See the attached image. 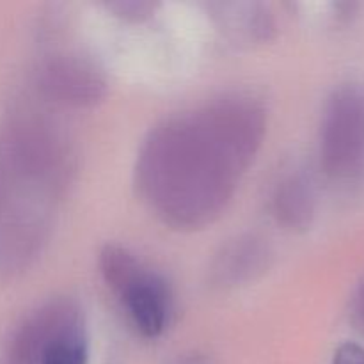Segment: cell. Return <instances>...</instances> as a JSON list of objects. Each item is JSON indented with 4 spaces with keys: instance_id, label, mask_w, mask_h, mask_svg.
Listing matches in <instances>:
<instances>
[{
    "instance_id": "1",
    "label": "cell",
    "mask_w": 364,
    "mask_h": 364,
    "mask_svg": "<svg viewBox=\"0 0 364 364\" xmlns=\"http://www.w3.org/2000/svg\"><path fill=\"white\" fill-rule=\"evenodd\" d=\"M265 132V109L242 92L166 117L146 135L135 162L142 203L178 231L215 223L258 155Z\"/></svg>"
},
{
    "instance_id": "2",
    "label": "cell",
    "mask_w": 364,
    "mask_h": 364,
    "mask_svg": "<svg viewBox=\"0 0 364 364\" xmlns=\"http://www.w3.org/2000/svg\"><path fill=\"white\" fill-rule=\"evenodd\" d=\"M0 148L20 176L55 201L73 180V146L43 100L13 103L0 128Z\"/></svg>"
},
{
    "instance_id": "3",
    "label": "cell",
    "mask_w": 364,
    "mask_h": 364,
    "mask_svg": "<svg viewBox=\"0 0 364 364\" xmlns=\"http://www.w3.org/2000/svg\"><path fill=\"white\" fill-rule=\"evenodd\" d=\"M53 203L14 171L0 148V276L27 269L41 255Z\"/></svg>"
},
{
    "instance_id": "4",
    "label": "cell",
    "mask_w": 364,
    "mask_h": 364,
    "mask_svg": "<svg viewBox=\"0 0 364 364\" xmlns=\"http://www.w3.org/2000/svg\"><path fill=\"white\" fill-rule=\"evenodd\" d=\"M84 311L71 299H52L28 313L13 333L7 364H87Z\"/></svg>"
},
{
    "instance_id": "5",
    "label": "cell",
    "mask_w": 364,
    "mask_h": 364,
    "mask_svg": "<svg viewBox=\"0 0 364 364\" xmlns=\"http://www.w3.org/2000/svg\"><path fill=\"white\" fill-rule=\"evenodd\" d=\"M100 272L127 311L132 326L144 338H159L173 315V294L159 272L130 249L109 244L100 252Z\"/></svg>"
},
{
    "instance_id": "6",
    "label": "cell",
    "mask_w": 364,
    "mask_h": 364,
    "mask_svg": "<svg viewBox=\"0 0 364 364\" xmlns=\"http://www.w3.org/2000/svg\"><path fill=\"white\" fill-rule=\"evenodd\" d=\"M320 164L331 178H352L364 167V91L336 89L327 100L320 128Z\"/></svg>"
},
{
    "instance_id": "7",
    "label": "cell",
    "mask_w": 364,
    "mask_h": 364,
    "mask_svg": "<svg viewBox=\"0 0 364 364\" xmlns=\"http://www.w3.org/2000/svg\"><path fill=\"white\" fill-rule=\"evenodd\" d=\"M38 96L45 103L60 107L96 105L107 95L102 70L77 50H53L39 59L34 71Z\"/></svg>"
},
{
    "instance_id": "8",
    "label": "cell",
    "mask_w": 364,
    "mask_h": 364,
    "mask_svg": "<svg viewBox=\"0 0 364 364\" xmlns=\"http://www.w3.org/2000/svg\"><path fill=\"white\" fill-rule=\"evenodd\" d=\"M272 249L269 242L255 233L237 235L213 256L208 281L219 290H233L255 283L269 270Z\"/></svg>"
},
{
    "instance_id": "9",
    "label": "cell",
    "mask_w": 364,
    "mask_h": 364,
    "mask_svg": "<svg viewBox=\"0 0 364 364\" xmlns=\"http://www.w3.org/2000/svg\"><path fill=\"white\" fill-rule=\"evenodd\" d=\"M316 194L311 176L302 169H291L276 181L270 196V212L284 230L306 231L315 219Z\"/></svg>"
},
{
    "instance_id": "10",
    "label": "cell",
    "mask_w": 364,
    "mask_h": 364,
    "mask_svg": "<svg viewBox=\"0 0 364 364\" xmlns=\"http://www.w3.org/2000/svg\"><path fill=\"white\" fill-rule=\"evenodd\" d=\"M220 27L233 39L265 41L274 32V18L262 4H215L212 6Z\"/></svg>"
},
{
    "instance_id": "11",
    "label": "cell",
    "mask_w": 364,
    "mask_h": 364,
    "mask_svg": "<svg viewBox=\"0 0 364 364\" xmlns=\"http://www.w3.org/2000/svg\"><path fill=\"white\" fill-rule=\"evenodd\" d=\"M109 9L114 11L117 16L124 18V20L141 21L151 14L153 6L151 4H144V2H117V4H109Z\"/></svg>"
},
{
    "instance_id": "12",
    "label": "cell",
    "mask_w": 364,
    "mask_h": 364,
    "mask_svg": "<svg viewBox=\"0 0 364 364\" xmlns=\"http://www.w3.org/2000/svg\"><path fill=\"white\" fill-rule=\"evenodd\" d=\"M333 364H364V347L358 343H343L338 347Z\"/></svg>"
},
{
    "instance_id": "13",
    "label": "cell",
    "mask_w": 364,
    "mask_h": 364,
    "mask_svg": "<svg viewBox=\"0 0 364 364\" xmlns=\"http://www.w3.org/2000/svg\"><path fill=\"white\" fill-rule=\"evenodd\" d=\"M350 318H352V323H354L361 333H364V281L359 284L354 297H352Z\"/></svg>"
},
{
    "instance_id": "14",
    "label": "cell",
    "mask_w": 364,
    "mask_h": 364,
    "mask_svg": "<svg viewBox=\"0 0 364 364\" xmlns=\"http://www.w3.org/2000/svg\"><path fill=\"white\" fill-rule=\"evenodd\" d=\"M171 364H206V359L199 354H183L178 355Z\"/></svg>"
}]
</instances>
